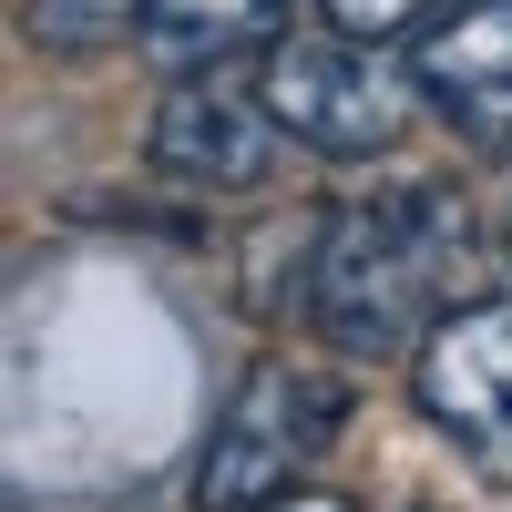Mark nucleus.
<instances>
[{
	"mask_svg": "<svg viewBox=\"0 0 512 512\" xmlns=\"http://www.w3.org/2000/svg\"><path fill=\"white\" fill-rule=\"evenodd\" d=\"M349 431V390L318 369V359H256L226 410H216V431H205V461H195V512H256V502H277L318 472V451Z\"/></svg>",
	"mask_w": 512,
	"mask_h": 512,
	"instance_id": "obj_2",
	"label": "nucleus"
},
{
	"mask_svg": "<svg viewBox=\"0 0 512 512\" xmlns=\"http://www.w3.org/2000/svg\"><path fill=\"white\" fill-rule=\"evenodd\" d=\"M21 41L52 62H103L144 41V0H21Z\"/></svg>",
	"mask_w": 512,
	"mask_h": 512,
	"instance_id": "obj_8",
	"label": "nucleus"
},
{
	"mask_svg": "<svg viewBox=\"0 0 512 512\" xmlns=\"http://www.w3.org/2000/svg\"><path fill=\"white\" fill-rule=\"evenodd\" d=\"M318 21H328V31H349V41H379V52H390V41L441 31L451 11H441V0H318Z\"/></svg>",
	"mask_w": 512,
	"mask_h": 512,
	"instance_id": "obj_9",
	"label": "nucleus"
},
{
	"mask_svg": "<svg viewBox=\"0 0 512 512\" xmlns=\"http://www.w3.org/2000/svg\"><path fill=\"white\" fill-rule=\"evenodd\" d=\"M410 82L461 144L512 154V0H461L441 31H420Z\"/></svg>",
	"mask_w": 512,
	"mask_h": 512,
	"instance_id": "obj_6",
	"label": "nucleus"
},
{
	"mask_svg": "<svg viewBox=\"0 0 512 512\" xmlns=\"http://www.w3.org/2000/svg\"><path fill=\"white\" fill-rule=\"evenodd\" d=\"M256 93L267 113L287 123L297 154H328V164H369L400 144V123L420 103V82L390 72L379 41H349V31H277L267 52H256Z\"/></svg>",
	"mask_w": 512,
	"mask_h": 512,
	"instance_id": "obj_3",
	"label": "nucleus"
},
{
	"mask_svg": "<svg viewBox=\"0 0 512 512\" xmlns=\"http://www.w3.org/2000/svg\"><path fill=\"white\" fill-rule=\"evenodd\" d=\"M287 31V0H144V62L154 72H226L236 52H267Z\"/></svg>",
	"mask_w": 512,
	"mask_h": 512,
	"instance_id": "obj_7",
	"label": "nucleus"
},
{
	"mask_svg": "<svg viewBox=\"0 0 512 512\" xmlns=\"http://www.w3.org/2000/svg\"><path fill=\"white\" fill-rule=\"evenodd\" d=\"M287 164V123L236 72H185L154 103V175L185 195H256Z\"/></svg>",
	"mask_w": 512,
	"mask_h": 512,
	"instance_id": "obj_4",
	"label": "nucleus"
},
{
	"mask_svg": "<svg viewBox=\"0 0 512 512\" xmlns=\"http://www.w3.org/2000/svg\"><path fill=\"white\" fill-rule=\"evenodd\" d=\"M256 512H349L338 492H277V502H256Z\"/></svg>",
	"mask_w": 512,
	"mask_h": 512,
	"instance_id": "obj_10",
	"label": "nucleus"
},
{
	"mask_svg": "<svg viewBox=\"0 0 512 512\" xmlns=\"http://www.w3.org/2000/svg\"><path fill=\"white\" fill-rule=\"evenodd\" d=\"M472 267V195L451 175H379L369 195L328 205L308 328L349 359H420Z\"/></svg>",
	"mask_w": 512,
	"mask_h": 512,
	"instance_id": "obj_1",
	"label": "nucleus"
},
{
	"mask_svg": "<svg viewBox=\"0 0 512 512\" xmlns=\"http://www.w3.org/2000/svg\"><path fill=\"white\" fill-rule=\"evenodd\" d=\"M420 410L441 431L482 441V451H512V287L502 297H461V308L420 338Z\"/></svg>",
	"mask_w": 512,
	"mask_h": 512,
	"instance_id": "obj_5",
	"label": "nucleus"
}]
</instances>
